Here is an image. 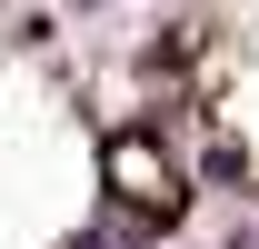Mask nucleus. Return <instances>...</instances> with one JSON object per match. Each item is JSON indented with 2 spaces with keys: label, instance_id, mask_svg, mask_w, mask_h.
<instances>
[{
  "label": "nucleus",
  "instance_id": "nucleus-1",
  "mask_svg": "<svg viewBox=\"0 0 259 249\" xmlns=\"http://www.w3.org/2000/svg\"><path fill=\"white\" fill-rule=\"evenodd\" d=\"M110 199H120L130 219H160V229H169L190 189H180V170H169L150 140H110Z\"/></svg>",
  "mask_w": 259,
  "mask_h": 249
}]
</instances>
